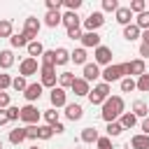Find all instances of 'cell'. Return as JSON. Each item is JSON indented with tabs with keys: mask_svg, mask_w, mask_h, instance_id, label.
Masks as SVG:
<instances>
[{
	"mask_svg": "<svg viewBox=\"0 0 149 149\" xmlns=\"http://www.w3.org/2000/svg\"><path fill=\"white\" fill-rule=\"evenodd\" d=\"M63 26L70 30V28H81V19L77 12H63Z\"/></svg>",
	"mask_w": 149,
	"mask_h": 149,
	"instance_id": "16",
	"label": "cell"
},
{
	"mask_svg": "<svg viewBox=\"0 0 149 149\" xmlns=\"http://www.w3.org/2000/svg\"><path fill=\"white\" fill-rule=\"evenodd\" d=\"M40 126V123H37ZM37 126H26V135L28 140H37Z\"/></svg>",
	"mask_w": 149,
	"mask_h": 149,
	"instance_id": "48",
	"label": "cell"
},
{
	"mask_svg": "<svg viewBox=\"0 0 149 149\" xmlns=\"http://www.w3.org/2000/svg\"><path fill=\"white\" fill-rule=\"evenodd\" d=\"M12 86V77L9 74H0V93H5V88Z\"/></svg>",
	"mask_w": 149,
	"mask_h": 149,
	"instance_id": "45",
	"label": "cell"
},
{
	"mask_svg": "<svg viewBox=\"0 0 149 149\" xmlns=\"http://www.w3.org/2000/svg\"><path fill=\"white\" fill-rule=\"evenodd\" d=\"M109 84H105V81H100V84H95L93 88H91V93H88V100H91V105H100L102 107V102L109 98Z\"/></svg>",
	"mask_w": 149,
	"mask_h": 149,
	"instance_id": "3",
	"label": "cell"
},
{
	"mask_svg": "<svg viewBox=\"0 0 149 149\" xmlns=\"http://www.w3.org/2000/svg\"><path fill=\"white\" fill-rule=\"evenodd\" d=\"M98 140H100V133H98L93 126H88V128L81 130V142H86V144H95Z\"/></svg>",
	"mask_w": 149,
	"mask_h": 149,
	"instance_id": "18",
	"label": "cell"
},
{
	"mask_svg": "<svg viewBox=\"0 0 149 149\" xmlns=\"http://www.w3.org/2000/svg\"><path fill=\"white\" fill-rule=\"evenodd\" d=\"M51 135H54V128H51L49 123L37 126V140H51Z\"/></svg>",
	"mask_w": 149,
	"mask_h": 149,
	"instance_id": "35",
	"label": "cell"
},
{
	"mask_svg": "<svg viewBox=\"0 0 149 149\" xmlns=\"http://www.w3.org/2000/svg\"><path fill=\"white\" fill-rule=\"evenodd\" d=\"M40 116H42V114H40V109H37L35 105L28 102V105L21 107V121H23V123H28V126H37Z\"/></svg>",
	"mask_w": 149,
	"mask_h": 149,
	"instance_id": "6",
	"label": "cell"
},
{
	"mask_svg": "<svg viewBox=\"0 0 149 149\" xmlns=\"http://www.w3.org/2000/svg\"><path fill=\"white\" fill-rule=\"evenodd\" d=\"M51 128H54V133H65V126H63L61 121H58L56 126H51Z\"/></svg>",
	"mask_w": 149,
	"mask_h": 149,
	"instance_id": "53",
	"label": "cell"
},
{
	"mask_svg": "<svg viewBox=\"0 0 149 149\" xmlns=\"http://www.w3.org/2000/svg\"><path fill=\"white\" fill-rule=\"evenodd\" d=\"M30 149H40V147H37V144H33V147H30Z\"/></svg>",
	"mask_w": 149,
	"mask_h": 149,
	"instance_id": "55",
	"label": "cell"
},
{
	"mask_svg": "<svg viewBox=\"0 0 149 149\" xmlns=\"http://www.w3.org/2000/svg\"><path fill=\"white\" fill-rule=\"evenodd\" d=\"M81 35H84L81 28H70V30H68V37H70V40H81Z\"/></svg>",
	"mask_w": 149,
	"mask_h": 149,
	"instance_id": "47",
	"label": "cell"
},
{
	"mask_svg": "<svg viewBox=\"0 0 149 149\" xmlns=\"http://www.w3.org/2000/svg\"><path fill=\"white\" fill-rule=\"evenodd\" d=\"M42 65H56V51L54 49H47L42 54Z\"/></svg>",
	"mask_w": 149,
	"mask_h": 149,
	"instance_id": "39",
	"label": "cell"
},
{
	"mask_svg": "<svg viewBox=\"0 0 149 149\" xmlns=\"http://www.w3.org/2000/svg\"><path fill=\"white\" fill-rule=\"evenodd\" d=\"M140 37H142V30H140L135 23H130V26H126V28H123V40L135 42V40H140Z\"/></svg>",
	"mask_w": 149,
	"mask_h": 149,
	"instance_id": "22",
	"label": "cell"
},
{
	"mask_svg": "<svg viewBox=\"0 0 149 149\" xmlns=\"http://www.w3.org/2000/svg\"><path fill=\"white\" fill-rule=\"evenodd\" d=\"M72 93H74V95H79V98H84V95H88V93H91V84H88L84 77H77V79H74V84H72Z\"/></svg>",
	"mask_w": 149,
	"mask_h": 149,
	"instance_id": "12",
	"label": "cell"
},
{
	"mask_svg": "<svg viewBox=\"0 0 149 149\" xmlns=\"http://www.w3.org/2000/svg\"><path fill=\"white\" fill-rule=\"evenodd\" d=\"M42 65L37 63V58H23L21 61V65H19V74L21 77H30V74H37V70H40Z\"/></svg>",
	"mask_w": 149,
	"mask_h": 149,
	"instance_id": "9",
	"label": "cell"
},
{
	"mask_svg": "<svg viewBox=\"0 0 149 149\" xmlns=\"http://www.w3.org/2000/svg\"><path fill=\"white\" fill-rule=\"evenodd\" d=\"M130 19H133V12H130V7H119L116 9V21L126 28V26H130Z\"/></svg>",
	"mask_w": 149,
	"mask_h": 149,
	"instance_id": "20",
	"label": "cell"
},
{
	"mask_svg": "<svg viewBox=\"0 0 149 149\" xmlns=\"http://www.w3.org/2000/svg\"><path fill=\"white\" fill-rule=\"evenodd\" d=\"M12 65H14V54H12V49L0 51V68H2V70H9Z\"/></svg>",
	"mask_w": 149,
	"mask_h": 149,
	"instance_id": "25",
	"label": "cell"
},
{
	"mask_svg": "<svg viewBox=\"0 0 149 149\" xmlns=\"http://www.w3.org/2000/svg\"><path fill=\"white\" fill-rule=\"evenodd\" d=\"M70 61H72L74 65H86V49H84V47L74 49V51L70 54Z\"/></svg>",
	"mask_w": 149,
	"mask_h": 149,
	"instance_id": "26",
	"label": "cell"
},
{
	"mask_svg": "<svg viewBox=\"0 0 149 149\" xmlns=\"http://www.w3.org/2000/svg\"><path fill=\"white\" fill-rule=\"evenodd\" d=\"M26 49H28V56H30V58H37V56L42 58V54L47 51V49H44V44H42L40 40H33V42H30Z\"/></svg>",
	"mask_w": 149,
	"mask_h": 149,
	"instance_id": "23",
	"label": "cell"
},
{
	"mask_svg": "<svg viewBox=\"0 0 149 149\" xmlns=\"http://www.w3.org/2000/svg\"><path fill=\"white\" fill-rule=\"evenodd\" d=\"M133 114H135L137 119H147V116H149V105H147L144 100H135V102H133Z\"/></svg>",
	"mask_w": 149,
	"mask_h": 149,
	"instance_id": "24",
	"label": "cell"
},
{
	"mask_svg": "<svg viewBox=\"0 0 149 149\" xmlns=\"http://www.w3.org/2000/svg\"><path fill=\"white\" fill-rule=\"evenodd\" d=\"M49 100H51V107H54V109H58V107H65V105H68V93H65V88H61V86L51 88V93H49Z\"/></svg>",
	"mask_w": 149,
	"mask_h": 149,
	"instance_id": "10",
	"label": "cell"
},
{
	"mask_svg": "<svg viewBox=\"0 0 149 149\" xmlns=\"http://www.w3.org/2000/svg\"><path fill=\"white\" fill-rule=\"evenodd\" d=\"M9 123V116H7V109H0V126Z\"/></svg>",
	"mask_w": 149,
	"mask_h": 149,
	"instance_id": "51",
	"label": "cell"
},
{
	"mask_svg": "<svg viewBox=\"0 0 149 149\" xmlns=\"http://www.w3.org/2000/svg\"><path fill=\"white\" fill-rule=\"evenodd\" d=\"M119 123L123 126V130H128V128H133V126L137 123V116H135L133 112H123V114H121V119H119Z\"/></svg>",
	"mask_w": 149,
	"mask_h": 149,
	"instance_id": "28",
	"label": "cell"
},
{
	"mask_svg": "<svg viewBox=\"0 0 149 149\" xmlns=\"http://www.w3.org/2000/svg\"><path fill=\"white\" fill-rule=\"evenodd\" d=\"M123 77H128V68L126 63H112L102 70V81L105 84H112V81H121Z\"/></svg>",
	"mask_w": 149,
	"mask_h": 149,
	"instance_id": "2",
	"label": "cell"
},
{
	"mask_svg": "<svg viewBox=\"0 0 149 149\" xmlns=\"http://www.w3.org/2000/svg\"><path fill=\"white\" fill-rule=\"evenodd\" d=\"M40 28H42V23H40V19H35V16H28L26 19V23H23V35L33 42V40H37V33H40Z\"/></svg>",
	"mask_w": 149,
	"mask_h": 149,
	"instance_id": "8",
	"label": "cell"
},
{
	"mask_svg": "<svg viewBox=\"0 0 149 149\" xmlns=\"http://www.w3.org/2000/svg\"><path fill=\"white\" fill-rule=\"evenodd\" d=\"M93 58H95L93 61L95 65H105L107 68V65H112V49L105 47V44H100L98 49H93Z\"/></svg>",
	"mask_w": 149,
	"mask_h": 149,
	"instance_id": "7",
	"label": "cell"
},
{
	"mask_svg": "<svg viewBox=\"0 0 149 149\" xmlns=\"http://www.w3.org/2000/svg\"><path fill=\"white\" fill-rule=\"evenodd\" d=\"M7 116H9V121H16V119H21V107H16V105H9V107H7Z\"/></svg>",
	"mask_w": 149,
	"mask_h": 149,
	"instance_id": "42",
	"label": "cell"
},
{
	"mask_svg": "<svg viewBox=\"0 0 149 149\" xmlns=\"http://www.w3.org/2000/svg\"><path fill=\"white\" fill-rule=\"evenodd\" d=\"M95 144H98V149H114L112 147V137H107V135H100V140Z\"/></svg>",
	"mask_w": 149,
	"mask_h": 149,
	"instance_id": "44",
	"label": "cell"
},
{
	"mask_svg": "<svg viewBox=\"0 0 149 149\" xmlns=\"http://www.w3.org/2000/svg\"><path fill=\"white\" fill-rule=\"evenodd\" d=\"M74 79H77V77H74L72 72H61V74H58V86H61V88H72Z\"/></svg>",
	"mask_w": 149,
	"mask_h": 149,
	"instance_id": "27",
	"label": "cell"
},
{
	"mask_svg": "<svg viewBox=\"0 0 149 149\" xmlns=\"http://www.w3.org/2000/svg\"><path fill=\"white\" fill-rule=\"evenodd\" d=\"M40 84L47 88H56V65H42L40 68Z\"/></svg>",
	"mask_w": 149,
	"mask_h": 149,
	"instance_id": "5",
	"label": "cell"
},
{
	"mask_svg": "<svg viewBox=\"0 0 149 149\" xmlns=\"http://www.w3.org/2000/svg\"><path fill=\"white\" fill-rule=\"evenodd\" d=\"M126 68H128V77H142V74H144V61H142V58L128 61Z\"/></svg>",
	"mask_w": 149,
	"mask_h": 149,
	"instance_id": "14",
	"label": "cell"
},
{
	"mask_svg": "<svg viewBox=\"0 0 149 149\" xmlns=\"http://www.w3.org/2000/svg\"><path fill=\"white\" fill-rule=\"evenodd\" d=\"M65 7H68V12H77L81 7V0H65Z\"/></svg>",
	"mask_w": 149,
	"mask_h": 149,
	"instance_id": "46",
	"label": "cell"
},
{
	"mask_svg": "<svg viewBox=\"0 0 149 149\" xmlns=\"http://www.w3.org/2000/svg\"><path fill=\"white\" fill-rule=\"evenodd\" d=\"M142 133H144V135H149V116H147V119H142Z\"/></svg>",
	"mask_w": 149,
	"mask_h": 149,
	"instance_id": "52",
	"label": "cell"
},
{
	"mask_svg": "<svg viewBox=\"0 0 149 149\" xmlns=\"http://www.w3.org/2000/svg\"><path fill=\"white\" fill-rule=\"evenodd\" d=\"M123 112H126V102H123V98H121V95H109V98L102 102V112H100V116H102L107 123H112V121L121 119Z\"/></svg>",
	"mask_w": 149,
	"mask_h": 149,
	"instance_id": "1",
	"label": "cell"
},
{
	"mask_svg": "<svg viewBox=\"0 0 149 149\" xmlns=\"http://www.w3.org/2000/svg\"><path fill=\"white\" fill-rule=\"evenodd\" d=\"M44 121L49 123V126H56L58 123V112L51 107V109H44Z\"/></svg>",
	"mask_w": 149,
	"mask_h": 149,
	"instance_id": "40",
	"label": "cell"
},
{
	"mask_svg": "<svg viewBox=\"0 0 149 149\" xmlns=\"http://www.w3.org/2000/svg\"><path fill=\"white\" fill-rule=\"evenodd\" d=\"M140 56H142V61H144V58H149V44H147V42H142V44H140Z\"/></svg>",
	"mask_w": 149,
	"mask_h": 149,
	"instance_id": "50",
	"label": "cell"
},
{
	"mask_svg": "<svg viewBox=\"0 0 149 149\" xmlns=\"http://www.w3.org/2000/svg\"><path fill=\"white\" fill-rule=\"evenodd\" d=\"M54 51H56V65L70 63V51H68L65 47H58V49H54Z\"/></svg>",
	"mask_w": 149,
	"mask_h": 149,
	"instance_id": "31",
	"label": "cell"
},
{
	"mask_svg": "<svg viewBox=\"0 0 149 149\" xmlns=\"http://www.w3.org/2000/svg\"><path fill=\"white\" fill-rule=\"evenodd\" d=\"M65 116H68L70 121H79V119L84 116L81 105H77V102H68V105H65Z\"/></svg>",
	"mask_w": 149,
	"mask_h": 149,
	"instance_id": "17",
	"label": "cell"
},
{
	"mask_svg": "<svg viewBox=\"0 0 149 149\" xmlns=\"http://www.w3.org/2000/svg\"><path fill=\"white\" fill-rule=\"evenodd\" d=\"M116 9H119L116 0H102V12H114L116 14Z\"/></svg>",
	"mask_w": 149,
	"mask_h": 149,
	"instance_id": "43",
	"label": "cell"
},
{
	"mask_svg": "<svg viewBox=\"0 0 149 149\" xmlns=\"http://www.w3.org/2000/svg\"><path fill=\"white\" fill-rule=\"evenodd\" d=\"M123 133V126L119 123V121H112V123H107V137H119Z\"/></svg>",
	"mask_w": 149,
	"mask_h": 149,
	"instance_id": "34",
	"label": "cell"
},
{
	"mask_svg": "<svg viewBox=\"0 0 149 149\" xmlns=\"http://www.w3.org/2000/svg\"><path fill=\"white\" fill-rule=\"evenodd\" d=\"M9 44H12L14 49H21V47H28L30 40H28L23 33H19V35H12V37H9Z\"/></svg>",
	"mask_w": 149,
	"mask_h": 149,
	"instance_id": "30",
	"label": "cell"
},
{
	"mask_svg": "<svg viewBox=\"0 0 149 149\" xmlns=\"http://www.w3.org/2000/svg\"><path fill=\"white\" fill-rule=\"evenodd\" d=\"M128 7H130L133 14H142V12H147V2H144V0H133Z\"/></svg>",
	"mask_w": 149,
	"mask_h": 149,
	"instance_id": "38",
	"label": "cell"
},
{
	"mask_svg": "<svg viewBox=\"0 0 149 149\" xmlns=\"http://www.w3.org/2000/svg\"><path fill=\"white\" fill-rule=\"evenodd\" d=\"M0 149H2V140H0Z\"/></svg>",
	"mask_w": 149,
	"mask_h": 149,
	"instance_id": "56",
	"label": "cell"
},
{
	"mask_svg": "<svg viewBox=\"0 0 149 149\" xmlns=\"http://www.w3.org/2000/svg\"><path fill=\"white\" fill-rule=\"evenodd\" d=\"M23 140H28L26 128H14V130H9V142H12V144H21Z\"/></svg>",
	"mask_w": 149,
	"mask_h": 149,
	"instance_id": "29",
	"label": "cell"
},
{
	"mask_svg": "<svg viewBox=\"0 0 149 149\" xmlns=\"http://www.w3.org/2000/svg\"><path fill=\"white\" fill-rule=\"evenodd\" d=\"M137 91L149 93V74H147V72H144L142 77H137Z\"/></svg>",
	"mask_w": 149,
	"mask_h": 149,
	"instance_id": "41",
	"label": "cell"
},
{
	"mask_svg": "<svg viewBox=\"0 0 149 149\" xmlns=\"http://www.w3.org/2000/svg\"><path fill=\"white\" fill-rule=\"evenodd\" d=\"M98 77H102L100 65H95V63H86V65H84V79L91 84V81H95Z\"/></svg>",
	"mask_w": 149,
	"mask_h": 149,
	"instance_id": "15",
	"label": "cell"
},
{
	"mask_svg": "<svg viewBox=\"0 0 149 149\" xmlns=\"http://www.w3.org/2000/svg\"><path fill=\"white\" fill-rule=\"evenodd\" d=\"M130 147L133 149H149V135H144V133L133 135L130 137Z\"/></svg>",
	"mask_w": 149,
	"mask_h": 149,
	"instance_id": "19",
	"label": "cell"
},
{
	"mask_svg": "<svg viewBox=\"0 0 149 149\" xmlns=\"http://www.w3.org/2000/svg\"><path fill=\"white\" fill-rule=\"evenodd\" d=\"M137 88V81L133 79V77H123L121 79V91L123 93H130V91H135Z\"/></svg>",
	"mask_w": 149,
	"mask_h": 149,
	"instance_id": "36",
	"label": "cell"
},
{
	"mask_svg": "<svg viewBox=\"0 0 149 149\" xmlns=\"http://www.w3.org/2000/svg\"><path fill=\"white\" fill-rule=\"evenodd\" d=\"M135 26H137L140 30H149V12H142V14H137V19H135Z\"/></svg>",
	"mask_w": 149,
	"mask_h": 149,
	"instance_id": "37",
	"label": "cell"
},
{
	"mask_svg": "<svg viewBox=\"0 0 149 149\" xmlns=\"http://www.w3.org/2000/svg\"><path fill=\"white\" fill-rule=\"evenodd\" d=\"M14 26H12V21L9 19H0V37H12L14 33Z\"/></svg>",
	"mask_w": 149,
	"mask_h": 149,
	"instance_id": "32",
	"label": "cell"
},
{
	"mask_svg": "<svg viewBox=\"0 0 149 149\" xmlns=\"http://www.w3.org/2000/svg\"><path fill=\"white\" fill-rule=\"evenodd\" d=\"M9 107V93H0V109Z\"/></svg>",
	"mask_w": 149,
	"mask_h": 149,
	"instance_id": "49",
	"label": "cell"
},
{
	"mask_svg": "<svg viewBox=\"0 0 149 149\" xmlns=\"http://www.w3.org/2000/svg\"><path fill=\"white\" fill-rule=\"evenodd\" d=\"M61 23H63V14H61V12H47V14H44V26L56 28V26H61Z\"/></svg>",
	"mask_w": 149,
	"mask_h": 149,
	"instance_id": "21",
	"label": "cell"
},
{
	"mask_svg": "<svg viewBox=\"0 0 149 149\" xmlns=\"http://www.w3.org/2000/svg\"><path fill=\"white\" fill-rule=\"evenodd\" d=\"M42 91H44V86H42L40 81H35V84H28V88L23 91V98H26V100L33 105L35 100H40V98H42Z\"/></svg>",
	"mask_w": 149,
	"mask_h": 149,
	"instance_id": "11",
	"label": "cell"
},
{
	"mask_svg": "<svg viewBox=\"0 0 149 149\" xmlns=\"http://www.w3.org/2000/svg\"><path fill=\"white\" fill-rule=\"evenodd\" d=\"M105 23V14L102 12H91L84 21H81V26H84V33H98V28Z\"/></svg>",
	"mask_w": 149,
	"mask_h": 149,
	"instance_id": "4",
	"label": "cell"
},
{
	"mask_svg": "<svg viewBox=\"0 0 149 149\" xmlns=\"http://www.w3.org/2000/svg\"><path fill=\"white\" fill-rule=\"evenodd\" d=\"M142 42H147V44H149V30H142Z\"/></svg>",
	"mask_w": 149,
	"mask_h": 149,
	"instance_id": "54",
	"label": "cell"
},
{
	"mask_svg": "<svg viewBox=\"0 0 149 149\" xmlns=\"http://www.w3.org/2000/svg\"><path fill=\"white\" fill-rule=\"evenodd\" d=\"M102 37L98 35V33H84L81 35V44H84V49H98L102 42H100Z\"/></svg>",
	"mask_w": 149,
	"mask_h": 149,
	"instance_id": "13",
	"label": "cell"
},
{
	"mask_svg": "<svg viewBox=\"0 0 149 149\" xmlns=\"http://www.w3.org/2000/svg\"><path fill=\"white\" fill-rule=\"evenodd\" d=\"M12 88H14L16 93H23V91L28 88V81H26V77H21V74H19V77H14V79H12Z\"/></svg>",
	"mask_w": 149,
	"mask_h": 149,
	"instance_id": "33",
	"label": "cell"
}]
</instances>
